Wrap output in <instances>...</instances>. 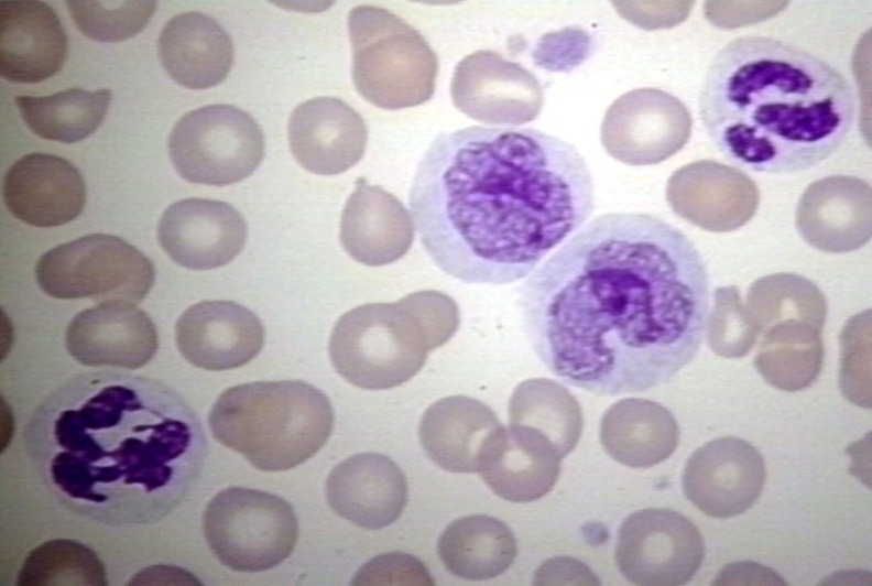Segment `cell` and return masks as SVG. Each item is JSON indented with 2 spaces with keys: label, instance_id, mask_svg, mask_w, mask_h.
I'll return each instance as SVG.
<instances>
[{
  "label": "cell",
  "instance_id": "1",
  "mask_svg": "<svg viewBox=\"0 0 872 586\" xmlns=\"http://www.w3.org/2000/svg\"><path fill=\"white\" fill-rule=\"evenodd\" d=\"M709 276L694 243L643 213L589 221L524 283L527 338L551 372L596 395L671 381L699 351Z\"/></svg>",
  "mask_w": 872,
  "mask_h": 586
},
{
  "label": "cell",
  "instance_id": "2",
  "mask_svg": "<svg viewBox=\"0 0 872 586\" xmlns=\"http://www.w3.org/2000/svg\"><path fill=\"white\" fill-rule=\"evenodd\" d=\"M421 242L446 274L502 285L528 275L595 209L580 152L532 128L442 132L410 191Z\"/></svg>",
  "mask_w": 872,
  "mask_h": 586
},
{
  "label": "cell",
  "instance_id": "3",
  "mask_svg": "<svg viewBox=\"0 0 872 586\" xmlns=\"http://www.w3.org/2000/svg\"><path fill=\"white\" fill-rule=\"evenodd\" d=\"M698 107L724 158L767 174L824 162L848 139L855 119L852 87L837 68L761 35L734 39L713 56Z\"/></svg>",
  "mask_w": 872,
  "mask_h": 586
},
{
  "label": "cell",
  "instance_id": "4",
  "mask_svg": "<svg viewBox=\"0 0 872 586\" xmlns=\"http://www.w3.org/2000/svg\"><path fill=\"white\" fill-rule=\"evenodd\" d=\"M59 447L53 481L74 498L103 502L112 486L166 485L171 464L188 448L189 426L145 403L133 389L110 386L55 423Z\"/></svg>",
  "mask_w": 872,
  "mask_h": 586
},
{
  "label": "cell",
  "instance_id": "5",
  "mask_svg": "<svg viewBox=\"0 0 872 586\" xmlns=\"http://www.w3.org/2000/svg\"><path fill=\"white\" fill-rule=\"evenodd\" d=\"M458 325L457 304L437 291L363 304L337 319L329 358L338 375L355 387L391 389L414 377L427 352L447 343Z\"/></svg>",
  "mask_w": 872,
  "mask_h": 586
},
{
  "label": "cell",
  "instance_id": "6",
  "mask_svg": "<svg viewBox=\"0 0 872 586\" xmlns=\"http://www.w3.org/2000/svg\"><path fill=\"white\" fill-rule=\"evenodd\" d=\"M212 437L257 469L283 471L313 457L334 426L328 397L302 380L257 381L225 390L208 414Z\"/></svg>",
  "mask_w": 872,
  "mask_h": 586
},
{
  "label": "cell",
  "instance_id": "7",
  "mask_svg": "<svg viewBox=\"0 0 872 586\" xmlns=\"http://www.w3.org/2000/svg\"><path fill=\"white\" fill-rule=\"evenodd\" d=\"M352 80L372 105L388 110L419 106L435 91L438 59L425 37L399 15L362 4L348 14Z\"/></svg>",
  "mask_w": 872,
  "mask_h": 586
},
{
  "label": "cell",
  "instance_id": "8",
  "mask_svg": "<svg viewBox=\"0 0 872 586\" xmlns=\"http://www.w3.org/2000/svg\"><path fill=\"white\" fill-rule=\"evenodd\" d=\"M205 539L221 564L242 573L280 565L293 552L298 521L293 507L279 496L244 487L215 495L203 516Z\"/></svg>",
  "mask_w": 872,
  "mask_h": 586
},
{
  "label": "cell",
  "instance_id": "9",
  "mask_svg": "<svg viewBox=\"0 0 872 586\" xmlns=\"http://www.w3.org/2000/svg\"><path fill=\"white\" fill-rule=\"evenodd\" d=\"M35 278L41 290L55 299L135 304L152 289L155 270L126 240L91 234L46 251L36 263Z\"/></svg>",
  "mask_w": 872,
  "mask_h": 586
},
{
  "label": "cell",
  "instance_id": "10",
  "mask_svg": "<svg viewBox=\"0 0 872 586\" xmlns=\"http://www.w3.org/2000/svg\"><path fill=\"white\" fill-rule=\"evenodd\" d=\"M167 149L184 180L220 187L250 176L264 158L265 142L251 115L232 105L214 104L181 117Z\"/></svg>",
  "mask_w": 872,
  "mask_h": 586
},
{
  "label": "cell",
  "instance_id": "11",
  "mask_svg": "<svg viewBox=\"0 0 872 586\" xmlns=\"http://www.w3.org/2000/svg\"><path fill=\"white\" fill-rule=\"evenodd\" d=\"M705 544L697 527L671 509H643L621 524L615 562L637 585H684L699 569Z\"/></svg>",
  "mask_w": 872,
  "mask_h": 586
},
{
  "label": "cell",
  "instance_id": "12",
  "mask_svg": "<svg viewBox=\"0 0 872 586\" xmlns=\"http://www.w3.org/2000/svg\"><path fill=\"white\" fill-rule=\"evenodd\" d=\"M693 118L676 96L653 87L632 89L606 110L601 144L612 159L633 166L658 164L688 142Z\"/></svg>",
  "mask_w": 872,
  "mask_h": 586
},
{
  "label": "cell",
  "instance_id": "13",
  "mask_svg": "<svg viewBox=\"0 0 872 586\" xmlns=\"http://www.w3.org/2000/svg\"><path fill=\"white\" fill-rule=\"evenodd\" d=\"M450 97L468 118L500 126L528 123L544 105L543 87L535 75L492 50L475 51L456 65Z\"/></svg>",
  "mask_w": 872,
  "mask_h": 586
},
{
  "label": "cell",
  "instance_id": "14",
  "mask_svg": "<svg viewBox=\"0 0 872 586\" xmlns=\"http://www.w3.org/2000/svg\"><path fill=\"white\" fill-rule=\"evenodd\" d=\"M766 469L749 442L720 437L687 459L682 485L686 498L705 514L727 519L750 509L762 493Z\"/></svg>",
  "mask_w": 872,
  "mask_h": 586
},
{
  "label": "cell",
  "instance_id": "15",
  "mask_svg": "<svg viewBox=\"0 0 872 586\" xmlns=\"http://www.w3.org/2000/svg\"><path fill=\"white\" fill-rule=\"evenodd\" d=\"M666 200L688 223L711 232H729L754 217L760 192L755 182L738 167L699 160L672 173Z\"/></svg>",
  "mask_w": 872,
  "mask_h": 586
},
{
  "label": "cell",
  "instance_id": "16",
  "mask_svg": "<svg viewBox=\"0 0 872 586\" xmlns=\"http://www.w3.org/2000/svg\"><path fill=\"white\" fill-rule=\"evenodd\" d=\"M248 227L230 204L184 198L168 206L157 239L170 258L186 269L211 270L230 263L243 249Z\"/></svg>",
  "mask_w": 872,
  "mask_h": 586
},
{
  "label": "cell",
  "instance_id": "17",
  "mask_svg": "<svg viewBox=\"0 0 872 586\" xmlns=\"http://www.w3.org/2000/svg\"><path fill=\"white\" fill-rule=\"evenodd\" d=\"M871 186L851 175L811 182L795 211V226L810 247L829 253L855 251L872 235Z\"/></svg>",
  "mask_w": 872,
  "mask_h": 586
},
{
  "label": "cell",
  "instance_id": "18",
  "mask_svg": "<svg viewBox=\"0 0 872 586\" xmlns=\"http://www.w3.org/2000/svg\"><path fill=\"white\" fill-rule=\"evenodd\" d=\"M65 345L85 366L138 369L156 354L159 336L150 316L133 303L109 301L78 313L66 328Z\"/></svg>",
  "mask_w": 872,
  "mask_h": 586
},
{
  "label": "cell",
  "instance_id": "19",
  "mask_svg": "<svg viewBox=\"0 0 872 586\" xmlns=\"http://www.w3.org/2000/svg\"><path fill=\"white\" fill-rule=\"evenodd\" d=\"M265 332L260 318L231 301H203L177 319L175 340L193 366L224 371L251 361L263 348Z\"/></svg>",
  "mask_w": 872,
  "mask_h": 586
},
{
  "label": "cell",
  "instance_id": "20",
  "mask_svg": "<svg viewBox=\"0 0 872 586\" xmlns=\"http://www.w3.org/2000/svg\"><path fill=\"white\" fill-rule=\"evenodd\" d=\"M287 137L294 159L318 175L340 174L364 154L368 130L362 117L341 99L323 96L291 113Z\"/></svg>",
  "mask_w": 872,
  "mask_h": 586
},
{
  "label": "cell",
  "instance_id": "21",
  "mask_svg": "<svg viewBox=\"0 0 872 586\" xmlns=\"http://www.w3.org/2000/svg\"><path fill=\"white\" fill-rule=\"evenodd\" d=\"M3 200L19 220L56 227L78 217L85 206L81 174L67 160L42 152L19 158L3 178Z\"/></svg>",
  "mask_w": 872,
  "mask_h": 586
},
{
  "label": "cell",
  "instance_id": "22",
  "mask_svg": "<svg viewBox=\"0 0 872 586\" xmlns=\"http://www.w3.org/2000/svg\"><path fill=\"white\" fill-rule=\"evenodd\" d=\"M329 507L357 527L379 530L395 522L407 501L400 467L377 453L356 454L335 466L326 480Z\"/></svg>",
  "mask_w": 872,
  "mask_h": 586
},
{
  "label": "cell",
  "instance_id": "23",
  "mask_svg": "<svg viewBox=\"0 0 872 586\" xmlns=\"http://www.w3.org/2000/svg\"><path fill=\"white\" fill-rule=\"evenodd\" d=\"M67 35L54 9L41 1L0 3V73L17 84L41 83L63 67Z\"/></svg>",
  "mask_w": 872,
  "mask_h": 586
},
{
  "label": "cell",
  "instance_id": "24",
  "mask_svg": "<svg viewBox=\"0 0 872 586\" xmlns=\"http://www.w3.org/2000/svg\"><path fill=\"white\" fill-rule=\"evenodd\" d=\"M483 402L450 395L430 404L419 425V442L428 458L453 473H480L502 430Z\"/></svg>",
  "mask_w": 872,
  "mask_h": 586
},
{
  "label": "cell",
  "instance_id": "25",
  "mask_svg": "<svg viewBox=\"0 0 872 586\" xmlns=\"http://www.w3.org/2000/svg\"><path fill=\"white\" fill-rule=\"evenodd\" d=\"M339 239L357 262L369 267L390 264L410 250L413 220L399 198L360 177L345 204Z\"/></svg>",
  "mask_w": 872,
  "mask_h": 586
},
{
  "label": "cell",
  "instance_id": "26",
  "mask_svg": "<svg viewBox=\"0 0 872 586\" xmlns=\"http://www.w3.org/2000/svg\"><path fill=\"white\" fill-rule=\"evenodd\" d=\"M167 75L188 89H207L226 79L233 63L229 34L212 18L185 12L168 20L157 40Z\"/></svg>",
  "mask_w": 872,
  "mask_h": 586
},
{
  "label": "cell",
  "instance_id": "27",
  "mask_svg": "<svg viewBox=\"0 0 872 586\" xmlns=\"http://www.w3.org/2000/svg\"><path fill=\"white\" fill-rule=\"evenodd\" d=\"M600 441L618 463L648 468L672 456L679 443L674 415L662 404L628 398L613 403L603 414Z\"/></svg>",
  "mask_w": 872,
  "mask_h": 586
},
{
  "label": "cell",
  "instance_id": "28",
  "mask_svg": "<svg viewBox=\"0 0 872 586\" xmlns=\"http://www.w3.org/2000/svg\"><path fill=\"white\" fill-rule=\"evenodd\" d=\"M560 471V459L524 428L503 426L479 473L500 498L531 502L548 493Z\"/></svg>",
  "mask_w": 872,
  "mask_h": 586
},
{
  "label": "cell",
  "instance_id": "29",
  "mask_svg": "<svg viewBox=\"0 0 872 586\" xmlns=\"http://www.w3.org/2000/svg\"><path fill=\"white\" fill-rule=\"evenodd\" d=\"M824 327L802 318L771 324L760 334L756 371L778 390L795 392L810 387L824 365Z\"/></svg>",
  "mask_w": 872,
  "mask_h": 586
},
{
  "label": "cell",
  "instance_id": "30",
  "mask_svg": "<svg viewBox=\"0 0 872 586\" xmlns=\"http://www.w3.org/2000/svg\"><path fill=\"white\" fill-rule=\"evenodd\" d=\"M437 550L450 574L466 580H487L512 565L516 542L502 521L472 514L451 522L442 533Z\"/></svg>",
  "mask_w": 872,
  "mask_h": 586
},
{
  "label": "cell",
  "instance_id": "31",
  "mask_svg": "<svg viewBox=\"0 0 872 586\" xmlns=\"http://www.w3.org/2000/svg\"><path fill=\"white\" fill-rule=\"evenodd\" d=\"M510 425L522 427L545 443L559 459L577 445L582 413L573 394L549 379L520 383L509 403Z\"/></svg>",
  "mask_w": 872,
  "mask_h": 586
},
{
  "label": "cell",
  "instance_id": "32",
  "mask_svg": "<svg viewBox=\"0 0 872 586\" xmlns=\"http://www.w3.org/2000/svg\"><path fill=\"white\" fill-rule=\"evenodd\" d=\"M111 100L109 89L88 91L68 88L50 96H18L21 116L37 137L75 143L92 134L101 124Z\"/></svg>",
  "mask_w": 872,
  "mask_h": 586
},
{
  "label": "cell",
  "instance_id": "33",
  "mask_svg": "<svg viewBox=\"0 0 872 586\" xmlns=\"http://www.w3.org/2000/svg\"><path fill=\"white\" fill-rule=\"evenodd\" d=\"M759 333L786 318H802L825 326L827 303L821 290L795 273H775L757 279L748 290L744 304Z\"/></svg>",
  "mask_w": 872,
  "mask_h": 586
},
{
  "label": "cell",
  "instance_id": "34",
  "mask_svg": "<svg viewBox=\"0 0 872 586\" xmlns=\"http://www.w3.org/2000/svg\"><path fill=\"white\" fill-rule=\"evenodd\" d=\"M17 584L105 586L108 580L102 562L91 549L74 540L57 539L29 552Z\"/></svg>",
  "mask_w": 872,
  "mask_h": 586
},
{
  "label": "cell",
  "instance_id": "35",
  "mask_svg": "<svg viewBox=\"0 0 872 586\" xmlns=\"http://www.w3.org/2000/svg\"><path fill=\"white\" fill-rule=\"evenodd\" d=\"M77 29L99 42H120L141 32L156 1H66Z\"/></svg>",
  "mask_w": 872,
  "mask_h": 586
},
{
  "label": "cell",
  "instance_id": "36",
  "mask_svg": "<svg viewBox=\"0 0 872 586\" xmlns=\"http://www.w3.org/2000/svg\"><path fill=\"white\" fill-rule=\"evenodd\" d=\"M707 321V343L715 354L723 358L745 356L760 336L735 285L715 290Z\"/></svg>",
  "mask_w": 872,
  "mask_h": 586
},
{
  "label": "cell",
  "instance_id": "37",
  "mask_svg": "<svg viewBox=\"0 0 872 586\" xmlns=\"http://www.w3.org/2000/svg\"><path fill=\"white\" fill-rule=\"evenodd\" d=\"M871 310L849 318L840 334L839 382L843 395L871 408Z\"/></svg>",
  "mask_w": 872,
  "mask_h": 586
},
{
  "label": "cell",
  "instance_id": "38",
  "mask_svg": "<svg viewBox=\"0 0 872 586\" xmlns=\"http://www.w3.org/2000/svg\"><path fill=\"white\" fill-rule=\"evenodd\" d=\"M356 585H433L428 571L414 556L386 553L364 564L352 580Z\"/></svg>",
  "mask_w": 872,
  "mask_h": 586
},
{
  "label": "cell",
  "instance_id": "39",
  "mask_svg": "<svg viewBox=\"0 0 872 586\" xmlns=\"http://www.w3.org/2000/svg\"><path fill=\"white\" fill-rule=\"evenodd\" d=\"M788 6L786 1L775 2H731L707 1L705 17L713 25L734 29L741 25L764 21Z\"/></svg>",
  "mask_w": 872,
  "mask_h": 586
},
{
  "label": "cell",
  "instance_id": "40",
  "mask_svg": "<svg viewBox=\"0 0 872 586\" xmlns=\"http://www.w3.org/2000/svg\"><path fill=\"white\" fill-rule=\"evenodd\" d=\"M694 1L629 3L626 17L632 23L645 30L672 28L685 21L694 7Z\"/></svg>",
  "mask_w": 872,
  "mask_h": 586
},
{
  "label": "cell",
  "instance_id": "41",
  "mask_svg": "<svg viewBox=\"0 0 872 586\" xmlns=\"http://www.w3.org/2000/svg\"><path fill=\"white\" fill-rule=\"evenodd\" d=\"M130 585H200V582L182 568L157 565L141 571Z\"/></svg>",
  "mask_w": 872,
  "mask_h": 586
}]
</instances>
